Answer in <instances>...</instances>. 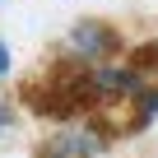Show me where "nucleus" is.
<instances>
[{
    "instance_id": "4",
    "label": "nucleus",
    "mask_w": 158,
    "mask_h": 158,
    "mask_svg": "<svg viewBox=\"0 0 158 158\" xmlns=\"http://www.w3.org/2000/svg\"><path fill=\"white\" fill-rule=\"evenodd\" d=\"M10 126H14V112H10V102H5V98H0V135H5Z\"/></svg>"
},
{
    "instance_id": "3",
    "label": "nucleus",
    "mask_w": 158,
    "mask_h": 158,
    "mask_svg": "<svg viewBox=\"0 0 158 158\" xmlns=\"http://www.w3.org/2000/svg\"><path fill=\"white\" fill-rule=\"evenodd\" d=\"M135 121H130V130H144L153 116H158V89H135Z\"/></svg>"
},
{
    "instance_id": "2",
    "label": "nucleus",
    "mask_w": 158,
    "mask_h": 158,
    "mask_svg": "<svg viewBox=\"0 0 158 158\" xmlns=\"http://www.w3.org/2000/svg\"><path fill=\"white\" fill-rule=\"evenodd\" d=\"M102 149V135L93 126H79V130H65L47 144V158H98Z\"/></svg>"
},
{
    "instance_id": "5",
    "label": "nucleus",
    "mask_w": 158,
    "mask_h": 158,
    "mask_svg": "<svg viewBox=\"0 0 158 158\" xmlns=\"http://www.w3.org/2000/svg\"><path fill=\"white\" fill-rule=\"evenodd\" d=\"M5 74H10V47L0 42V79H5Z\"/></svg>"
},
{
    "instance_id": "1",
    "label": "nucleus",
    "mask_w": 158,
    "mask_h": 158,
    "mask_svg": "<svg viewBox=\"0 0 158 158\" xmlns=\"http://www.w3.org/2000/svg\"><path fill=\"white\" fill-rule=\"evenodd\" d=\"M121 47V37L102 23V19H84V23H74L70 33H65V60L70 65H102L112 51Z\"/></svg>"
}]
</instances>
